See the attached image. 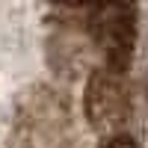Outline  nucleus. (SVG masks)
I'll use <instances>...</instances> for the list:
<instances>
[{
	"mask_svg": "<svg viewBox=\"0 0 148 148\" xmlns=\"http://www.w3.org/2000/svg\"><path fill=\"white\" fill-rule=\"evenodd\" d=\"M101 148H136V145H133V139H127V136H119V139L101 142Z\"/></svg>",
	"mask_w": 148,
	"mask_h": 148,
	"instance_id": "nucleus-4",
	"label": "nucleus"
},
{
	"mask_svg": "<svg viewBox=\"0 0 148 148\" xmlns=\"http://www.w3.org/2000/svg\"><path fill=\"white\" fill-rule=\"evenodd\" d=\"M9 148H80L77 121L65 98L53 89H33L18 110Z\"/></svg>",
	"mask_w": 148,
	"mask_h": 148,
	"instance_id": "nucleus-1",
	"label": "nucleus"
},
{
	"mask_svg": "<svg viewBox=\"0 0 148 148\" xmlns=\"http://www.w3.org/2000/svg\"><path fill=\"white\" fill-rule=\"evenodd\" d=\"M83 110H86L89 127L104 142L125 136L127 116H130V95H127L125 71L113 65H98L86 80Z\"/></svg>",
	"mask_w": 148,
	"mask_h": 148,
	"instance_id": "nucleus-2",
	"label": "nucleus"
},
{
	"mask_svg": "<svg viewBox=\"0 0 148 148\" xmlns=\"http://www.w3.org/2000/svg\"><path fill=\"white\" fill-rule=\"evenodd\" d=\"M92 30H95L98 47L104 51V65H113V68L125 71L127 56L133 51L130 47L133 45V12L119 9V6L98 9L95 21H92Z\"/></svg>",
	"mask_w": 148,
	"mask_h": 148,
	"instance_id": "nucleus-3",
	"label": "nucleus"
}]
</instances>
